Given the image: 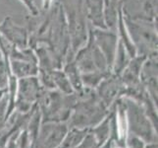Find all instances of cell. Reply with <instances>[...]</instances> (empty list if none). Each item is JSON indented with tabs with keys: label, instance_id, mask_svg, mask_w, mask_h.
Segmentation results:
<instances>
[{
	"label": "cell",
	"instance_id": "cell-14",
	"mask_svg": "<svg viewBox=\"0 0 158 148\" xmlns=\"http://www.w3.org/2000/svg\"><path fill=\"white\" fill-rule=\"evenodd\" d=\"M62 68H63V71L65 72V74H66V76L68 77L74 91L80 92L83 90L84 86H83L81 79V72L74 61V58L70 59V60H66V61L64 62Z\"/></svg>",
	"mask_w": 158,
	"mask_h": 148
},
{
	"label": "cell",
	"instance_id": "cell-4",
	"mask_svg": "<svg viewBox=\"0 0 158 148\" xmlns=\"http://www.w3.org/2000/svg\"><path fill=\"white\" fill-rule=\"evenodd\" d=\"M40 96V78H37L36 76H31V77L18 79L17 98H16L15 108H17L19 112L27 113L30 111L31 104L35 103Z\"/></svg>",
	"mask_w": 158,
	"mask_h": 148
},
{
	"label": "cell",
	"instance_id": "cell-18",
	"mask_svg": "<svg viewBox=\"0 0 158 148\" xmlns=\"http://www.w3.org/2000/svg\"><path fill=\"white\" fill-rule=\"evenodd\" d=\"M94 144V138L92 136L89 135L85 137L80 144H78L77 146H75L74 148H91Z\"/></svg>",
	"mask_w": 158,
	"mask_h": 148
},
{
	"label": "cell",
	"instance_id": "cell-1",
	"mask_svg": "<svg viewBox=\"0 0 158 148\" xmlns=\"http://www.w3.org/2000/svg\"><path fill=\"white\" fill-rule=\"evenodd\" d=\"M66 18L70 48L66 60L73 59L76 52L83 47L89 39V24L86 18L84 0H59ZM64 61V62H65Z\"/></svg>",
	"mask_w": 158,
	"mask_h": 148
},
{
	"label": "cell",
	"instance_id": "cell-6",
	"mask_svg": "<svg viewBox=\"0 0 158 148\" xmlns=\"http://www.w3.org/2000/svg\"><path fill=\"white\" fill-rule=\"evenodd\" d=\"M0 36L14 47L20 48L30 47L29 28L16 24L10 16L0 23Z\"/></svg>",
	"mask_w": 158,
	"mask_h": 148
},
{
	"label": "cell",
	"instance_id": "cell-2",
	"mask_svg": "<svg viewBox=\"0 0 158 148\" xmlns=\"http://www.w3.org/2000/svg\"><path fill=\"white\" fill-rule=\"evenodd\" d=\"M124 20L137 54L146 57L157 56V23L133 20L125 16Z\"/></svg>",
	"mask_w": 158,
	"mask_h": 148
},
{
	"label": "cell",
	"instance_id": "cell-3",
	"mask_svg": "<svg viewBox=\"0 0 158 148\" xmlns=\"http://www.w3.org/2000/svg\"><path fill=\"white\" fill-rule=\"evenodd\" d=\"M125 17L157 23V0H121Z\"/></svg>",
	"mask_w": 158,
	"mask_h": 148
},
{
	"label": "cell",
	"instance_id": "cell-17",
	"mask_svg": "<svg viewBox=\"0 0 158 148\" xmlns=\"http://www.w3.org/2000/svg\"><path fill=\"white\" fill-rule=\"evenodd\" d=\"M20 1L25 5V7L28 9L31 16H37L40 14V10L35 5V0H20Z\"/></svg>",
	"mask_w": 158,
	"mask_h": 148
},
{
	"label": "cell",
	"instance_id": "cell-10",
	"mask_svg": "<svg viewBox=\"0 0 158 148\" xmlns=\"http://www.w3.org/2000/svg\"><path fill=\"white\" fill-rule=\"evenodd\" d=\"M86 18L91 28L107 29L104 21L103 0H84Z\"/></svg>",
	"mask_w": 158,
	"mask_h": 148
},
{
	"label": "cell",
	"instance_id": "cell-20",
	"mask_svg": "<svg viewBox=\"0 0 158 148\" xmlns=\"http://www.w3.org/2000/svg\"><path fill=\"white\" fill-rule=\"evenodd\" d=\"M146 148H157V147H156V145L153 144V145H149V146H148Z\"/></svg>",
	"mask_w": 158,
	"mask_h": 148
},
{
	"label": "cell",
	"instance_id": "cell-15",
	"mask_svg": "<svg viewBox=\"0 0 158 148\" xmlns=\"http://www.w3.org/2000/svg\"><path fill=\"white\" fill-rule=\"evenodd\" d=\"M51 77L55 88H58L63 94L70 95L75 93L72 85H71L68 77L65 74L62 68H56L51 71Z\"/></svg>",
	"mask_w": 158,
	"mask_h": 148
},
{
	"label": "cell",
	"instance_id": "cell-9",
	"mask_svg": "<svg viewBox=\"0 0 158 148\" xmlns=\"http://www.w3.org/2000/svg\"><path fill=\"white\" fill-rule=\"evenodd\" d=\"M125 107H126L128 111L132 128L135 132L138 135H141L143 137L149 139L151 135L149 123L144 116L143 110L138 105L137 102L132 100V99H129V100L126 101Z\"/></svg>",
	"mask_w": 158,
	"mask_h": 148
},
{
	"label": "cell",
	"instance_id": "cell-5",
	"mask_svg": "<svg viewBox=\"0 0 158 148\" xmlns=\"http://www.w3.org/2000/svg\"><path fill=\"white\" fill-rule=\"evenodd\" d=\"M94 42L106 59L109 71L111 72L112 65L118 45L117 33L109 29H94L90 27Z\"/></svg>",
	"mask_w": 158,
	"mask_h": 148
},
{
	"label": "cell",
	"instance_id": "cell-21",
	"mask_svg": "<svg viewBox=\"0 0 158 148\" xmlns=\"http://www.w3.org/2000/svg\"><path fill=\"white\" fill-rule=\"evenodd\" d=\"M103 148H109V146H108V145H106V146H104Z\"/></svg>",
	"mask_w": 158,
	"mask_h": 148
},
{
	"label": "cell",
	"instance_id": "cell-13",
	"mask_svg": "<svg viewBox=\"0 0 158 148\" xmlns=\"http://www.w3.org/2000/svg\"><path fill=\"white\" fill-rule=\"evenodd\" d=\"M131 58L132 57L130 56V54L126 51V48L123 46V43L118 39V45L116 48L115 56H114V61H113L111 72L113 74L120 76L123 72V70L126 68L128 63L130 62Z\"/></svg>",
	"mask_w": 158,
	"mask_h": 148
},
{
	"label": "cell",
	"instance_id": "cell-8",
	"mask_svg": "<svg viewBox=\"0 0 158 148\" xmlns=\"http://www.w3.org/2000/svg\"><path fill=\"white\" fill-rule=\"evenodd\" d=\"M123 88L124 85L120 76L110 72L97 85V93H98L97 97L105 106H108L117 95L122 92Z\"/></svg>",
	"mask_w": 158,
	"mask_h": 148
},
{
	"label": "cell",
	"instance_id": "cell-19",
	"mask_svg": "<svg viewBox=\"0 0 158 148\" xmlns=\"http://www.w3.org/2000/svg\"><path fill=\"white\" fill-rule=\"evenodd\" d=\"M132 145H133V148H143L141 141H139L137 138H133V143H132Z\"/></svg>",
	"mask_w": 158,
	"mask_h": 148
},
{
	"label": "cell",
	"instance_id": "cell-11",
	"mask_svg": "<svg viewBox=\"0 0 158 148\" xmlns=\"http://www.w3.org/2000/svg\"><path fill=\"white\" fill-rule=\"evenodd\" d=\"M116 31H117V36H118L119 41L123 43V46L125 47L126 51L130 54V56L133 58L135 56H138V54H137V49H135V47L134 43L132 41V38H131L129 32H128L126 23H125L123 12H122V3H121V7H120L119 12H118Z\"/></svg>",
	"mask_w": 158,
	"mask_h": 148
},
{
	"label": "cell",
	"instance_id": "cell-16",
	"mask_svg": "<svg viewBox=\"0 0 158 148\" xmlns=\"http://www.w3.org/2000/svg\"><path fill=\"white\" fill-rule=\"evenodd\" d=\"M108 119L109 118L105 120V122H103L100 125L99 128H97L94 131L96 133V137L98 139L100 142L105 140L107 135H108V132H109V123H108Z\"/></svg>",
	"mask_w": 158,
	"mask_h": 148
},
{
	"label": "cell",
	"instance_id": "cell-7",
	"mask_svg": "<svg viewBox=\"0 0 158 148\" xmlns=\"http://www.w3.org/2000/svg\"><path fill=\"white\" fill-rule=\"evenodd\" d=\"M67 133L65 124L47 123L43 125L36 142V148H56Z\"/></svg>",
	"mask_w": 158,
	"mask_h": 148
},
{
	"label": "cell",
	"instance_id": "cell-12",
	"mask_svg": "<svg viewBox=\"0 0 158 148\" xmlns=\"http://www.w3.org/2000/svg\"><path fill=\"white\" fill-rule=\"evenodd\" d=\"M9 67L11 73L18 79L39 75V65L35 62L9 59Z\"/></svg>",
	"mask_w": 158,
	"mask_h": 148
}]
</instances>
